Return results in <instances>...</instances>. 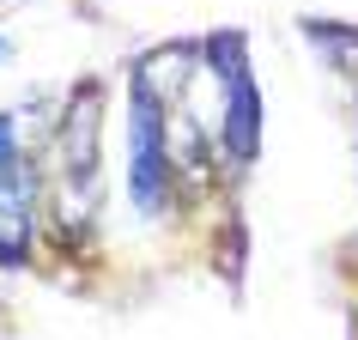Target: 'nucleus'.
<instances>
[{
	"label": "nucleus",
	"mask_w": 358,
	"mask_h": 340,
	"mask_svg": "<svg viewBox=\"0 0 358 340\" xmlns=\"http://www.w3.org/2000/svg\"><path fill=\"white\" fill-rule=\"evenodd\" d=\"M128 194L134 207L158 219L170 201V140H164V104L146 92L128 97Z\"/></svg>",
	"instance_id": "nucleus-1"
},
{
	"label": "nucleus",
	"mask_w": 358,
	"mask_h": 340,
	"mask_svg": "<svg viewBox=\"0 0 358 340\" xmlns=\"http://www.w3.org/2000/svg\"><path fill=\"white\" fill-rule=\"evenodd\" d=\"M194 67H201V49H194V43H164V49H152V55L134 61L128 85H134V92H146L152 104L176 110L182 92H189V79H194Z\"/></svg>",
	"instance_id": "nucleus-2"
},
{
	"label": "nucleus",
	"mask_w": 358,
	"mask_h": 340,
	"mask_svg": "<svg viewBox=\"0 0 358 340\" xmlns=\"http://www.w3.org/2000/svg\"><path fill=\"white\" fill-rule=\"evenodd\" d=\"M31 237H37V176L19 164L13 176H0V255L19 262Z\"/></svg>",
	"instance_id": "nucleus-3"
},
{
	"label": "nucleus",
	"mask_w": 358,
	"mask_h": 340,
	"mask_svg": "<svg viewBox=\"0 0 358 340\" xmlns=\"http://www.w3.org/2000/svg\"><path fill=\"white\" fill-rule=\"evenodd\" d=\"M255 146H262V92L249 73H237L231 79V115H225V152L237 164H249Z\"/></svg>",
	"instance_id": "nucleus-4"
},
{
	"label": "nucleus",
	"mask_w": 358,
	"mask_h": 340,
	"mask_svg": "<svg viewBox=\"0 0 358 340\" xmlns=\"http://www.w3.org/2000/svg\"><path fill=\"white\" fill-rule=\"evenodd\" d=\"M19 164V128H13V115H0V176H13Z\"/></svg>",
	"instance_id": "nucleus-5"
},
{
	"label": "nucleus",
	"mask_w": 358,
	"mask_h": 340,
	"mask_svg": "<svg viewBox=\"0 0 358 340\" xmlns=\"http://www.w3.org/2000/svg\"><path fill=\"white\" fill-rule=\"evenodd\" d=\"M0 55H6V37H0Z\"/></svg>",
	"instance_id": "nucleus-6"
}]
</instances>
